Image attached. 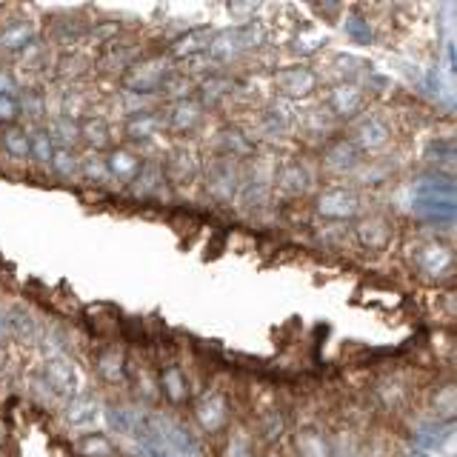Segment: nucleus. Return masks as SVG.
<instances>
[{
    "label": "nucleus",
    "mask_w": 457,
    "mask_h": 457,
    "mask_svg": "<svg viewBox=\"0 0 457 457\" xmlns=\"http://www.w3.org/2000/svg\"><path fill=\"white\" fill-rule=\"evenodd\" d=\"M21 100L18 95H0V129H9V126H21Z\"/></svg>",
    "instance_id": "43"
},
{
    "label": "nucleus",
    "mask_w": 457,
    "mask_h": 457,
    "mask_svg": "<svg viewBox=\"0 0 457 457\" xmlns=\"http://www.w3.org/2000/svg\"><path fill=\"white\" fill-rule=\"evenodd\" d=\"M66 423L71 428H86V426H92L97 420V414H100V403L95 400L92 392H80V395H71L69 397V406H66Z\"/></svg>",
    "instance_id": "28"
},
{
    "label": "nucleus",
    "mask_w": 457,
    "mask_h": 457,
    "mask_svg": "<svg viewBox=\"0 0 457 457\" xmlns=\"http://www.w3.org/2000/svg\"><path fill=\"white\" fill-rule=\"evenodd\" d=\"M426 157L428 161H435V163H452V157H454V140L452 137H432L428 140V146H426Z\"/></svg>",
    "instance_id": "44"
},
{
    "label": "nucleus",
    "mask_w": 457,
    "mask_h": 457,
    "mask_svg": "<svg viewBox=\"0 0 457 457\" xmlns=\"http://www.w3.org/2000/svg\"><path fill=\"white\" fill-rule=\"evenodd\" d=\"M37 40V26L32 18H9L0 26V54L21 57Z\"/></svg>",
    "instance_id": "22"
},
{
    "label": "nucleus",
    "mask_w": 457,
    "mask_h": 457,
    "mask_svg": "<svg viewBox=\"0 0 457 457\" xmlns=\"http://www.w3.org/2000/svg\"><path fill=\"white\" fill-rule=\"evenodd\" d=\"M212 43V29L209 26H189L180 35L171 37L166 54L171 61H195V57H206V49Z\"/></svg>",
    "instance_id": "23"
},
{
    "label": "nucleus",
    "mask_w": 457,
    "mask_h": 457,
    "mask_svg": "<svg viewBox=\"0 0 457 457\" xmlns=\"http://www.w3.org/2000/svg\"><path fill=\"white\" fill-rule=\"evenodd\" d=\"M163 189H169L166 180H163V169H161V161H146L140 169V175L126 186L129 197L140 200V204H149V200L161 197Z\"/></svg>",
    "instance_id": "25"
},
{
    "label": "nucleus",
    "mask_w": 457,
    "mask_h": 457,
    "mask_svg": "<svg viewBox=\"0 0 457 457\" xmlns=\"http://www.w3.org/2000/svg\"><path fill=\"white\" fill-rule=\"evenodd\" d=\"M320 104L337 120V126H343L354 123L363 112H369V95L361 83H328Z\"/></svg>",
    "instance_id": "7"
},
{
    "label": "nucleus",
    "mask_w": 457,
    "mask_h": 457,
    "mask_svg": "<svg viewBox=\"0 0 457 457\" xmlns=\"http://www.w3.org/2000/svg\"><path fill=\"white\" fill-rule=\"evenodd\" d=\"M80 126V143L86 146V152H109L112 146H118L114 143V126L104 118V114H83L78 120Z\"/></svg>",
    "instance_id": "24"
},
{
    "label": "nucleus",
    "mask_w": 457,
    "mask_h": 457,
    "mask_svg": "<svg viewBox=\"0 0 457 457\" xmlns=\"http://www.w3.org/2000/svg\"><path fill=\"white\" fill-rule=\"evenodd\" d=\"M40 380L49 386V392L54 397H71L78 392V371L75 361L63 352H52L46 361H43Z\"/></svg>",
    "instance_id": "19"
},
{
    "label": "nucleus",
    "mask_w": 457,
    "mask_h": 457,
    "mask_svg": "<svg viewBox=\"0 0 457 457\" xmlns=\"http://www.w3.org/2000/svg\"><path fill=\"white\" fill-rule=\"evenodd\" d=\"M395 235H397L395 220L383 212L361 214L354 220V240L366 252H386L395 243Z\"/></svg>",
    "instance_id": "15"
},
{
    "label": "nucleus",
    "mask_w": 457,
    "mask_h": 457,
    "mask_svg": "<svg viewBox=\"0 0 457 457\" xmlns=\"http://www.w3.org/2000/svg\"><path fill=\"white\" fill-rule=\"evenodd\" d=\"M326 43L328 37L320 32V29H314V26H303L300 32H295L292 43H289V49L297 54V57H314V54H320L326 49Z\"/></svg>",
    "instance_id": "37"
},
{
    "label": "nucleus",
    "mask_w": 457,
    "mask_h": 457,
    "mask_svg": "<svg viewBox=\"0 0 457 457\" xmlns=\"http://www.w3.org/2000/svg\"><path fill=\"white\" fill-rule=\"evenodd\" d=\"M200 180H204L206 197L218 206L235 204L240 180H243V166L235 161H226V157L212 154L209 161H204V171H200Z\"/></svg>",
    "instance_id": "5"
},
{
    "label": "nucleus",
    "mask_w": 457,
    "mask_h": 457,
    "mask_svg": "<svg viewBox=\"0 0 457 457\" xmlns=\"http://www.w3.org/2000/svg\"><path fill=\"white\" fill-rule=\"evenodd\" d=\"M161 169H163V180L169 189H183V186H192L200 180L204 157H200L197 149L189 146V143H178L175 149L166 152V157L161 161Z\"/></svg>",
    "instance_id": "9"
},
{
    "label": "nucleus",
    "mask_w": 457,
    "mask_h": 457,
    "mask_svg": "<svg viewBox=\"0 0 457 457\" xmlns=\"http://www.w3.org/2000/svg\"><path fill=\"white\" fill-rule=\"evenodd\" d=\"M46 132L52 135L54 140V146H61V149H78V143H80V126L75 118H69V114H52V118H46Z\"/></svg>",
    "instance_id": "30"
},
{
    "label": "nucleus",
    "mask_w": 457,
    "mask_h": 457,
    "mask_svg": "<svg viewBox=\"0 0 457 457\" xmlns=\"http://www.w3.org/2000/svg\"><path fill=\"white\" fill-rule=\"evenodd\" d=\"M254 112H257L254 129H249L252 137H254V132L261 137H266V140H280V137L295 135V126H297L295 104H286V100H269V104L257 106Z\"/></svg>",
    "instance_id": "10"
},
{
    "label": "nucleus",
    "mask_w": 457,
    "mask_h": 457,
    "mask_svg": "<svg viewBox=\"0 0 457 457\" xmlns=\"http://www.w3.org/2000/svg\"><path fill=\"white\" fill-rule=\"evenodd\" d=\"M106 420L112 428H118V432H132V423H129V411L123 406H109L106 409Z\"/></svg>",
    "instance_id": "46"
},
{
    "label": "nucleus",
    "mask_w": 457,
    "mask_h": 457,
    "mask_svg": "<svg viewBox=\"0 0 457 457\" xmlns=\"http://www.w3.org/2000/svg\"><path fill=\"white\" fill-rule=\"evenodd\" d=\"M21 92V83H18V75L0 63V95H18Z\"/></svg>",
    "instance_id": "47"
},
{
    "label": "nucleus",
    "mask_w": 457,
    "mask_h": 457,
    "mask_svg": "<svg viewBox=\"0 0 457 457\" xmlns=\"http://www.w3.org/2000/svg\"><path fill=\"white\" fill-rule=\"evenodd\" d=\"M318 163H320V171H326L328 178L343 180V178H354L357 171H361V166L366 163V157L346 135H335L332 140L320 146Z\"/></svg>",
    "instance_id": "8"
},
{
    "label": "nucleus",
    "mask_w": 457,
    "mask_h": 457,
    "mask_svg": "<svg viewBox=\"0 0 457 457\" xmlns=\"http://www.w3.org/2000/svg\"><path fill=\"white\" fill-rule=\"evenodd\" d=\"M371 63H366L363 57L357 54H346V52H335L328 54V71H332V83H357L361 78L369 75Z\"/></svg>",
    "instance_id": "27"
},
{
    "label": "nucleus",
    "mask_w": 457,
    "mask_h": 457,
    "mask_svg": "<svg viewBox=\"0 0 457 457\" xmlns=\"http://www.w3.org/2000/svg\"><path fill=\"white\" fill-rule=\"evenodd\" d=\"M89 35V23L83 18H54L52 21V40L57 46H75Z\"/></svg>",
    "instance_id": "33"
},
{
    "label": "nucleus",
    "mask_w": 457,
    "mask_h": 457,
    "mask_svg": "<svg viewBox=\"0 0 457 457\" xmlns=\"http://www.w3.org/2000/svg\"><path fill=\"white\" fill-rule=\"evenodd\" d=\"M29 129V163H37L40 169H49L54 157V140L46 132V126H26Z\"/></svg>",
    "instance_id": "32"
},
{
    "label": "nucleus",
    "mask_w": 457,
    "mask_h": 457,
    "mask_svg": "<svg viewBox=\"0 0 457 457\" xmlns=\"http://www.w3.org/2000/svg\"><path fill=\"white\" fill-rule=\"evenodd\" d=\"M337 120L323 109V104L318 106H309L303 112H297V126H295V135L303 137L312 146H323L335 135H337Z\"/></svg>",
    "instance_id": "20"
},
{
    "label": "nucleus",
    "mask_w": 457,
    "mask_h": 457,
    "mask_svg": "<svg viewBox=\"0 0 457 457\" xmlns=\"http://www.w3.org/2000/svg\"><path fill=\"white\" fill-rule=\"evenodd\" d=\"M226 9L232 12V14H240V23H237V26H243V14H249L246 21L252 23V21H254V14L261 12V6H257V4H228Z\"/></svg>",
    "instance_id": "48"
},
{
    "label": "nucleus",
    "mask_w": 457,
    "mask_h": 457,
    "mask_svg": "<svg viewBox=\"0 0 457 457\" xmlns=\"http://www.w3.org/2000/svg\"><path fill=\"white\" fill-rule=\"evenodd\" d=\"M75 452L78 457H118V449L109 435L104 432H86L75 440Z\"/></svg>",
    "instance_id": "35"
},
{
    "label": "nucleus",
    "mask_w": 457,
    "mask_h": 457,
    "mask_svg": "<svg viewBox=\"0 0 457 457\" xmlns=\"http://www.w3.org/2000/svg\"><path fill=\"white\" fill-rule=\"evenodd\" d=\"M21 100V112H23V118H29L32 123L29 126H40V123H46L49 118V97L43 89H35V86H29V89H23V97Z\"/></svg>",
    "instance_id": "34"
},
{
    "label": "nucleus",
    "mask_w": 457,
    "mask_h": 457,
    "mask_svg": "<svg viewBox=\"0 0 457 457\" xmlns=\"http://www.w3.org/2000/svg\"><path fill=\"white\" fill-rule=\"evenodd\" d=\"M89 71V61H86L83 54L78 52H66L57 57V78H63V80H78L80 75H86Z\"/></svg>",
    "instance_id": "40"
},
{
    "label": "nucleus",
    "mask_w": 457,
    "mask_h": 457,
    "mask_svg": "<svg viewBox=\"0 0 457 457\" xmlns=\"http://www.w3.org/2000/svg\"><path fill=\"white\" fill-rule=\"evenodd\" d=\"M154 386H157V397L166 400V406L171 409H183L192 400V380L178 361H163L157 366Z\"/></svg>",
    "instance_id": "14"
},
{
    "label": "nucleus",
    "mask_w": 457,
    "mask_h": 457,
    "mask_svg": "<svg viewBox=\"0 0 457 457\" xmlns=\"http://www.w3.org/2000/svg\"><path fill=\"white\" fill-rule=\"evenodd\" d=\"M257 432H261L266 443H275L286 432V418L280 414V409H269L261 418V423H257Z\"/></svg>",
    "instance_id": "41"
},
{
    "label": "nucleus",
    "mask_w": 457,
    "mask_h": 457,
    "mask_svg": "<svg viewBox=\"0 0 457 457\" xmlns=\"http://www.w3.org/2000/svg\"><path fill=\"white\" fill-rule=\"evenodd\" d=\"M209 114L204 112V106L197 104L195 97L189 100H180V104H171L163 109V126H166V135L178 137V140H189L195 137L200 129H204Z\"/></svg>",
    "instance_id": "17"
},
{
    "label": "nucleus",
    "mask_w": 457,
    "mask_h": 457,
    "mask_svg": "<svg viewBox=\"0 0 457 457\" xmlns=\"http://www.w3.org/2000/svg\"><path fill=\"white\" fill-rule=\"evenodd\" d=\"M432 406H435V414H437V418H446V420H452V414H454V386H452V383H446V386H437V392H435Z\"/></svg>",
    "instance_id": "45"
},
{
    "label": "nucleus",
    "mask_w": 457,
    "mask_h": 457,
    "mask_svg": "<svg viewBox=\"0 0 457 457\" xmlns=\"http://www.w3.org/2000/svg\"><path fill=\"white\" fill-rule=\"evenodd\" d=\"M409 263L428 283H443L454 278V252L443 240H420L409 252Z\"/></svg>",
    "instance_id": "6"
},
{
    "label": "nucleus",
    "mask_w": 457,
    "mask_h": 457,
    "mask_svg": "<svg viewBox=\"0 0 457 457\" xmlns=\"http://www.w3.org/2000/svg\"><path fill=\"white\" fill-rule=\"evenodd\" d=\"M49 171L61 180H78L80 178V152L78 149H54Z\"/></svg>",
    "instance_id": "38"
},
{
    "label": "nucleus",
    "mask_w": 457,
    "mask_h": 457,
    "mask_svg": "<svg viewBox=\"0 0 457 457\" xmlns=\"http://www.w3.org/2000/svg\"><path fill=\"white\" fill-rule=\"evenodd\" d=\"M80 180L92 183V186H104V183H109L104 154H97V152H86V154H80Z\"/></svg>",
    "instance_id": "39"
},
{
    "label": "nucleus",
    "mask_w": 457,
    "mask_h": 457,
    "mask_svg": "<svg viewBox=\"0 0 457 457\" xmlns=\"http://www.w3.org/2000/svg\"><path fill=\"white\" fill-rule=\"evenodd\" d=\"M195 423L200 432L206 435H220L232 423V400L223 389H206L195 400Z\"/></svg>",
    "instance_id": "12"
},
{
    "label": "nucleus",
    "mask_w": 457,
    "mask_h": 457,
    "mask_svg": "<svg viewBox=\"0 0 457 457\" xmlns=\"http://www.w3.org/2000/svg\"><path fill=\"white\" fill-rule=\"evenodd\" d=\"M0 152L12 163H29V129L26 126L0 129Z\"/></svg>",
    "instance_id": "31"
},
{
    "label": "nucleus",
    "mask_w": 457,
    "mask_h": 457,
    "mask_svg": "<svg viewBox=\"0 0 457 457\" xmlns=\"http://www.w3.org/2000/svg\"><path fill=\"white\" fill-rule=\"evenodd\" d=\"M295 452L297 457H335L328 437L314 426H303L295 432Z\"/></svg>",
    "instance_id": "29"
},
{
    "label": "nucleus",
    "mask_w": 457,
    "mask_h": 457,
    "mask_svg": "<svg viewBox=\"0 0 457 457\" xmlns=\"http://www.w3.org/2000/svg\"><path fill=\"white\" fill-rule=\"evenodd\" d=\"M343 32H346V37H349L352 43H357V46H369V43L375 40L369 21H366V18H357V14L346 18V23H343Z\"/></svg>",
    "instance_id": "42"
},
{
    "label": "nucleus",
    "mask_w": 457,
    "mask_h": 457,
    "mask_svg": "<svg viewBox=\"0 0 457 457\" xmlns=\"http://www.w3.org/2000/svg\"><path fill=\"white\" fill-rule=\"evenodd\" d=\"M392 137H395V129L389 118H383L380 112H363L361 118L352 123V135H349V140L363 152V157L380 154L383 149H389Z\"/></svg>",
    "instance_id": "11"
},
{
    "label": "nucleus",
    "mask_w": 457,
    "mask_h": 457,
    "mask_svg": "<svg viewBox=\"0 0 457 457\" xmlns=\"http://www.w3.org/2000/svg\"><path fill=\"white\" fill-rule=\"evenodd\" d=\"M314 192V171L300 154H289L278 161L275 175H271V195L280 197L283 206L300 204Z\"/></svg>",
    "instance_id": "3"
},
{
    "label": "nucleus",
    "mask_w": 457,
    "mask_h": 457,
    "mask_svg": "<svg viewBox=\"0 0 457 457\" xmlns=\"http://www.w3.org/2000/svg\"><path fill=\"white\" fill-rule=\"evenodd\" d=\"M175 61L166 52H152L143 54L140 61H135L132 66L126 69V75L118 80L120 89L132 97H157L163 92L166 80L175 75Z\"/></svg>",
    "instance_id": "1"
},
{
    "label": "nucleus",
    "mask_w": 457,
    "mask_h": 457,
    "mask_svg": "<svg viewBox=\"0 0 457 457\" xmlns=\"http://www.w3.org/2000/svg\"><path fill=\"white\" fill-rule=\"evenodd\" d=\"M123 135H126V146H132L135 152H140V146H149L161 135H166L163 126V109L154 106H143L129 112L123 118Z\"/></svg>",
    "instance_id": "13"
},
{
    "label": "nucleus",
    "mask_w": 457,
    "mask_h": 457,
    "mask_svg": "<svg viewBox=\"0 0 457 457\" xmlns=\"http://www.w3.org/2000/svg\"><path fill=\"white\" fill-rule=\"evenodd\" d=\"M235 92H237V80L228 75V71L214 69V71H209V75H204V78L197 80V86H195V100L209 114V112L223 109L226 104H232Z\"/></svg>",
    "instance_id": "18"
},
{
    "label": "nucleus",
    "mask_w": 457,
    "mask_h": 457,
    "mask_svg": "<svg viewBox=\"0 0 457 457\" xmlns=\"http://www.w3.org/2000/svg\"><path fill=\"white\" fill-rule=\"evenodd\" d=\"M323 75L309 63H289L271 69V89L286 104H303L320 92Z\"/></svg>",
    "instance_id": "4"
},
{
    "label": "nucleus",
    "mask_w": 457,
    "mask_h": 457,
    "mask_svg": "<svg viewBox=\"0 0 457 457\" xmlns=\"http://www.w3.org/2000/svg\"><path fill=\"white\" fill-rule=\"evenodd\" d=\"M212 154L226 157V161H235V163H249L252 157L257 154V140L249 135V129H243L237 123H226L214 132V146Z\"/></svg>",
    "instance_id": "16"
},
{
    "label": "nucleus",
    "mask_w": 457,
    "mask_h": 457,
    "mask_svg": "<svg viewBox=\"0 0 457 457\" xmlns=\"http://www.w3.org/2000/svg\"><path fill=\"white\" fill-rule=\"evenodd\" d=\"M312 212L328 226L354 223L363 214V197L354 186L346 183H328L312 197Z\"/></svg>",
    "instance_id": "2"
},
{
    "label": "nucleus",
    "mask_w": 457,
    "mask_h": 457,
    "mask_svg": "<svg viewBox=\"0 0 457 457\" xmlns=\"http://www.w3.org/2000/svg\"><path fill=\"white\" fill-rule=\"evenodd\" d=\"M6 326H9V337L32 343L37 337V320L32 318V312H26L23 306H14L6 312Z\"/></svg>",
    "instance_id": "36"
},
{
    "label": "nucleus",
    "mask_w": 457,
    "mask_h": 457,
    "mask_svg": "<svg viewBox=\"0 0 457 457\" xmlns=\"http://www.w3.org/2000/svg\"><path fill=\"white\" fill-rule=\"evenodd\" d=\"M104 163H106V175L109 180L120 183V186H129L143 169V154L135 152L132 146H126V143H120V146H112L106 154H104Z\"/></svg>",
    "instance_id": "21"
},
{
    "label": "nucleus",
    "mask_w": 457,
    "mask_h": 457,
    "mask_svg": "<svg viewBox=\"0 0 457 457\" xmlns=\"http://www.w3.org/2000/svg\"><path fill=\"white\" fill-rule=\"evenodd\" d=\"M95 371L97 378L109 383V386H123L126 383V371H129V357L118 346H104L95 354Z\"/></svg>",
    "instance_id": "26"
}]
</instances>
